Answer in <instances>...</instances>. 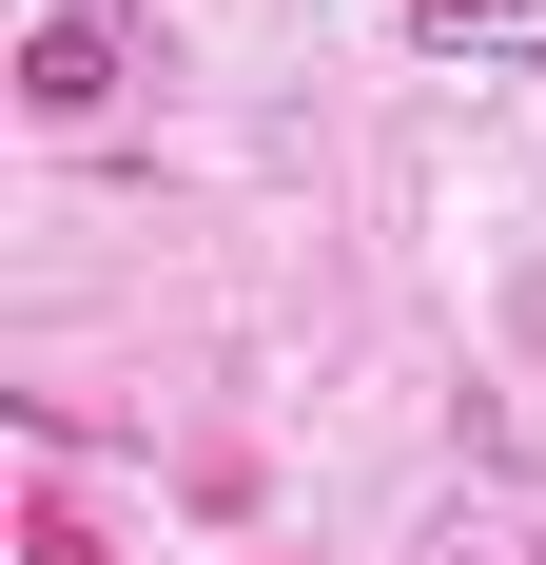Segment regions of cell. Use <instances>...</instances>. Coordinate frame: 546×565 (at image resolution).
Masks as SVG:
<instances>
[{
  "instance_id": "obj_1",
  "label": "cell",
  "mask_w": 546,
  "mask_h": 565,
  "mask_svg": "<svg viewBox=\"0 0 546 565\" xmlns=\"http://www.w3.org/2000/svg\"><path fill=\"white\" fill-rule=\"evenodd\" d=\"M117 98V20H40L20 40V117H98Z\"/></svg>"
}]
</instances>
